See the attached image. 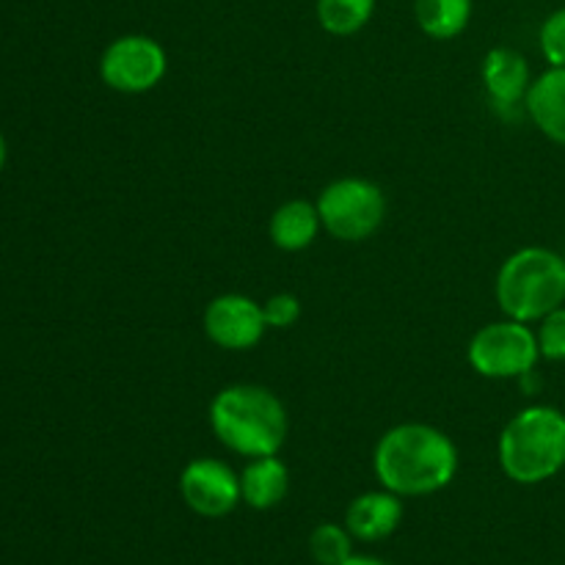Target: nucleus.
<instances>
[{
  "label": "nucleus",
  "mask_w": 565,
  "mask_h": 565,
  "mask_svg": "<svg viewBox=\"0 0 565 565\" xmlns=\"http://www.w3.org/2000/svg\"><path fill=\"white\" fill-rule=\"evenodd\" d=\"M6 154H9V149H6L3 132H0V171H3V166H6Z\"/></svg>",
  "instance_id": "nucleus-22"
},
{
  "label": "nucleus",
  "mask_w": 565,
  "mask_h": 565,
  "mask_svg": "<svg viewBox=\"0 0 565 565\" xmlns=\"http://www.w3.org/2000/svg\"><path fill=\"white\" fill-rule=\"evenodd\" d=\"M494 292L505 318L539 323L565 303V259L544 246L519 248L502 263Z\"/></svg>",
  "instance_id": "nucleus-4"
},
{
  "label": "nucleus",
  "mask_w": 565,
  "mask_h": 565,
  "mask_svg": "<svg viewBox=\"0 0 565 565\" xmlns=\"http://www.w3.org/2000/svg\"><path fill=\"white\" fill-rule=\"evenodd\" d=\"M467 359L483 379H524L539 364V337L522 320H497L483 326L467 348Z\"/></svg>",
  "instance_id": "nucleus-6"
},
{
  "label": "nucleus",
  "mask_w": 565,
  "mask_h": 565,
  "mask_svg": "<svg viewBox=\"0 0 565 565\" xmlns=\"http://www.w3.org/2000/svg\"><path fill=\"white\" fill-rule=\"evenodd\" d=\"M210 428L226 450L243 458L276 456L285 447L290 419L270 390L235 384L221 390L210 403Z\"/></svg>",
  "instance_id": "nucleus-2"
},
{
  "label": "nucleus",
  "mask_w": 565,
  "mask_h": 565,
  "mask_svg": "<svg viewBox=\"0 0 565 565\" xmlns=\"http://www.w3.org/2000/svg\"><path fill=\"white\" fill-rule=\"evenodd\" d=\"M539 351L541 359H550V362H565V307H557L555 312H550L546 318L539 320Z\"/></svg>",
  "instance_id": "nucleus-18"
},
{
  "label": "nucleus",
  "mask_w": 565,
  "mask_h": 565,
  "mask_svg": "<svg viewBox=\"0 0 565 565\" xmlns=\"http://www.w3.org/2000/svg\"><path fill=\"white\" fill-rule=\"evenodd\" d=\"M320 226L323 224H320L318 204L307 202V199H292L274 210L268 232L274 246L281 252H303L315 243Z\"/></svg>",
  "instance_id": "nucleus-14"
},
{
  "label": "nucleus",
  "mask_w": 565,
  "mask_h": 565,
  "mask_svg": "<svg viewBox=\"0 0 565 565\" xmlns=\"http://www.w3.org/2000/svg\"><path fill=\"white\" fill-rule=\"evenodd\" d=\"M318 22L331 36H351L373 20L375 0H318Z\"/></svg>",
  "instance_id": "nucleus-16"
},
{
  "label": "nucleus",
  "mask_w": 565,
  "mask_h": 565,
  "mask_svg": "<svg viewBox=\"0 0 565 565\" xmlns=\"http://www.w3.org/2000/svg\"><path fill=\"white\" fill-rule=\"evenodd\" d=\"M180 494L199 516L221 519L241 505V475L218 458H196L182 469Z\"/></svg>",
  "instance_id": "nucleus-8"
},
{
  "label": "nucleus",
  "mask_w": 565,
  "mask_h": 565,
  "mask_svg": "<svg viewBox=\"0 0 565 565\" xmlns=\"http://www.w3.org/2000/svg\"><path fill=\"white\" fill-rule=\"evenodd\" d=\"M320 224L331 237L342 243L367 241L384 224L386 196L375 182L362 177H342L320 191Z\"/></svg>",
  "instance_id": "nucleus-5"
},
{
  "label": "nucleus",
  "mask_w": 565,
  "mask_h": 565,
  "mask_svg": "<svg viewBox=\"0 0 565 565\" xmlns=\"http://www.w3.org/2000/svg\"><path fill=\"white\" fill-rule=\"evenodd\" d=\"M524 108L550 141L565 147V66H550L530 83Z\"/></svg>",
  "instance_id": "nucleus-12"
},
{
  "label": "nucleus",
  "mask_w": 565,
  "mask_h": 565,
  "mask_svg": "<svg viewBox=\"0 0 565 565\" xmlns=\"http://www.w3.org/2000/svg\"><path fill=\"white\" fill-rule=\"evenodd\" d=\"M268 329H290L301 320V301L292 292H276L263 303Z\"/></svg>",
  "instance_id": "nucleus-20"
},
{
  "label": "nucleus",
  "mask_w": 565,
  "mask_h": 565,
  "mask_svg": "<svg viewBox=\"0 0 565 565\" xmlns=\"http://www.w3.org/2000/svg\"><path fill=\"white\" fill-rule=\"evenodd\" d=\"M500 467L513 483L539 486L565 467V412L530 406L513 414L497 441Z\"/></svg>",
  "instance_id": "nucleus-3"
},
{
  "label": "nucleus",
  "mask_w": 565,
  "mask_h": 565,
  "mask_svg": "<svg viewBox=\"0 0 565 565\" xmlns=\"http://www.w3.org/2000/svg\"><path fill=\"white\" fill-rule=\"evenodd\" d=\"M309 552L318 565H342L353 555V535L340 524H318L309 535Z\"/></svg>",
  "instance_id": "nucleus-17"
},
{
  "label": "nucleus",
  "mask_w": 565,
  "mask_h": 565,
  "mask_svg": "<svg viewBox=\"0 0 565 565\" xmlns=\"http://www.w3.org/2000/svg\"><path fill=\"white\" fill-rule=\"evenodd\" d=\"M414 17L425 36L447 42L467 31L472 0H414Z\"/></svg>",
  "instance_id": "nucleus-15"
},
{
  "label": "nucleus",
  "mask_w": 565,
  "mask_h": 565,
  "mask_svg": "<svg viewBox=\"0 0 565 565\" xmlns=\"http://www.w3.org/2000/svg\"><path fill=\"white\" fill-rule=\"evenodd\" d=\"M265 312L254 298L241 292H226L213 298L204 309V334L224 351H252L263 340Z\"/></svg>",
  "instance_id": "nucleus-9"
},
{
  "label": "nucleus",
  "mask_w": 565,
  "mask_h": 565,
  "mask_svg": "<svg viewBox=\"0 0 565 565\" xmlns=\"http://www.w3.org/2000/svg\"><path fill=\"white\" fill-rule=\"evenodd\" d=\"M373 469L381 489L397 497H428L452 483L458 447L434 425L403 423L379 439Z\"/></svg>",
  "instance_id": "nucleus-1"
},
{
  "label": "nucleus",
  "mask_w": 565,
  "mask_h": 565,
  "mask_svg": "<svg viewBox=\"0 0 565 565\" xmlns=\"http://www.w3.org/2000/svg\"><path fill=\"white\" fill-rule=\"evenodd\" d=\"M290 489V472L276 456L252 458L241 472V500L254 511H270Z\"/></svg>",
  "instance_id": "nucleus-13"
},
{
  "label": "nucleus",
  "mask_w": 565,
  "mask_h": 565,
  "mask_svg": "<svg viewBox=\"0 0 565 565\" xmlns=\"http://www.w3.org/2000/svg\"><path fill=\"white\" fill-rule=\"evenodd\" d=\"M403 497L392 491H364L348 505L345 527L356 541H384L401 527Z\"/></svg>",
  "instance_id": "nucleus-11"
},
{
  "label": "nucleus",
  "mask_w": 565,
  "mask_h": 565,
  "mask_svg": "<svg viewBox=\"0 0 565 565\" xmlns=\"http://www.w3.org/2000/svg\"><path fill=\"white\" fill-rule=\"evenodd\" d=\"M539 44L550 66H565V6L546 17L539 33Z\"/></svg>",
  "instance_id": "nucleus-19"
},
{
  "label": "nucleus",
  "mask_w": 565,
  "mask_h": 565,
  "mask_svg": "<svg viewBox=\"0 0 565 565\" xmlns=\"http://www.w3.org/2000/svg\"><path fill=\"white\" fill-rule=\"evenodd\" d=\"M169 70L163 44L143 33L114 39L99 58V77L108 88L121 94L152 92Z\"/></svg>",
  "instance_id": "nucleus-7"
},
{
  "label": "nucleus",
  "mask_w": 565,
  "mask_h": 565,
  "mask_svg": "<svg viewBox=\"0 0 565 565\" xmlns=\"http://www.w3.org/2000/svg\"><path fill=\"white\" fill-rule=\"evenodd\" d=\"M342 565H390V563L379 561V557H367V555H351V557H348V561L342 563Z\"/></svg>",
  "instance_id": "nucleus-21"
},
{
  "label": "nucleus",
  "mask_w": 565,
  "mask_h": 565,
  "mask_svg": "<svg viewBox=\"0 0 565 565\" xmlns=\"http://www.w3.org/2000/svg\"><path fill=\"white\" fill-rule=\"evenodd\" d=\"M530 66L522 53L511 47H494L483 58V86L497 110H513L524 103L530 88Z\"/></svg>",
  "instance_id": "nucleus-10"
}]
</instances>
